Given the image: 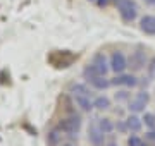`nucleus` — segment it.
I'll use <instances>...</instances> for the list:
<instances>
[{"mask_svg": "<svg viewBox=\"0 0 155 146\" xmlns=\"http://www.w3.org/2000/svg\"><path fill=\"white\" fill-rule=\"evenodd\" d=\"M116 129L119 131V132H122V134H124V132H127V124H126V120H117V124H116Z\"/></svg>", "mask_w": 155, "mask_h": 146, "instance_id": "23", "label": "nucleus"}, {"mask_svg": "<svg viewBox=\"0 0 155 146\" xmlns=\"http://www.w3.org/2000/svg\"><path fill=\"white\" fill-rule=\"evenodd\" d=\"M112 0H95V4H97V7H100V9H104V7H107L109 4H110Z\"/></svg>", "mask_w": 155, "mask_h": 146, "instance_id": "25", "label": "nucleus"}, {"mask_svg": "<svg viewBox=\"0 0 155 146\" xmlns=\"http://www.w3.org/2000/svg\"><path fill=\"white\" fill-rule=\"evenodd\" d=\"M97 122H98V127L102 131H104V132H105V134H110L112 131L116 129V124L112 122L110 119L109 117H104V119H97Z\"/></svg>", "mask_w": 155, "mask_h": 146, "instance_id": "17", "label": "nucleus"}, {"mask_svg": "<svg viewBox=\"0 0 155 146\" xmlns=\"http://www.w3.org/2000/svg\"><path fill=\"white\" fill-rule=\"evenodd\" d=\"M127 146H147V143H145L140 136H136V134H133L129 139H127Z\"/></svg>", "mask_w": 155, "mask_h": 146, "instance_id": "21", "label": "nucleus"}, {"mask_svg": "<svg viewBox=\"0 0 155 146\" xmlns=\"http://www.w3.org/2000/svg\"><path fill=\"white\" fill-rule=\"evenodd\" d=\"M131 100V93H127L126 90H121L116 93V101H121V103H124V101H129Z\"/></svg>", "mask_w": 155, "mask_h": 146, "instance_id": "22", "label": "nucleus"}, {"mask_svg": "<svg viewBox=\"0 0 155 146\" xmlns=\"http://www.w3.org/2000/svg\"><path fill=\"white\" fill-rule=\"evenodd\" d=\"M90 84L93 86L95 90H98V91H105L107 88H110V79L107 78V76H95L93 79H90L88 81Z\"/></svg>", "mask_w": 155, "mask_h": 146, "instance_id": "12", "label": "nucleus"}, {"mask_svg": "<svg viewBox=\"0 0 155 146\" xmlns=\"http://www.w3.org/2000/svg\"><path fill=\"white\" fill-rule=\"evenodd\" d=\"M93 107L97 108V110H109V108H110V98L105 96V95L97 96L93 100Z\"/></svg>", "mask_w": 155, "mask_h": 146, "instance_id": "16", "label": "nucleus"}, {"mask_svg": "<svg viewBox=\"0 0 155 146\" xmlns=\"http://www.w3.org/2000/svg\"><path fill=\"white\" fill-rule=\"evenodd\" d=\"M109 64H110V71L116 74L126 72L127 69V57L124 55L122 50H114L109 57Z\"/></svg>", "mask_w": 155, "mask_h": 146, "instance_id": "5", "label": "nucleus"}, {"mask_svg": "<svg viewBox=\"0 0 155 146\" xmlns=\"http://www.w3.org/2000/svg\"><path fill=\"white\" fill-rule=\"evenodd\" d=\"M61 139H62V134H61V131H59L57 125L47 132V144L48 146H59L61 144Z\"/></svg>", "mask_w": 155, "mask_h": 146, "instance_id": "14", "label": "nucleus"}, {"mask_svg": "<svg viewBox=\"0 0 155 146\" xmlns=\"http://www.w3.org/2000/svg\"><path fill=\"white\" fill-rule=\"evenodd\" d=\"M117 7V12L124 23H133L138 17V5L134 0H112Z\"/></svg>", "mask_w": 155, "mask_h": 146, "instance_id": "3", "label": "nucleus"}, {"mask_svg": "<svg viewBox=\"0 0 155 146\" xmlns=\"http://www.w3.org/2000/svg\"><path fill=\"white\" fill-rule=\"evenodd\" d=\"M88 141L91 146H105V132L98 127L97 120L88 125Z\"/></svg>", "mask_w": 155, "mask_h": 146, "instance_id": "6", "label": "nucleus"}, {"mask_svg": "<svg viewBox=\"0 0 155 146\" xmlns=\"http://www.w3.org/2000/svg\"><path fill=\"white\" fill-rule=\"evenodd\" d=\"M145 71H147L148 79H155V57H152V59L148 60L147 67H145Z\"/></svg>", "mask_w": 155, "mask_h": 146, "instance_id": "20", "label": "nucleus"}, {"mask_svg": "<svg viewBox=\"0 0 155 146\" xmlns=\"http://www.w3.org/2000/svg\"><path fill=\"white\" fill-rule=\"evenodd\" d=\"M143 124L148 127V129H155V113H150V112H147L143 115Z\"/></svg>", "mask_w": 155, "mask_h": 146, "instance_id": "19", "label": "nucleus"}, {"mask_svg": "<svg viewBox=\"0 0 155 146\" xmlns=\"http://www.w3.org/2000/svg\"><path fill=\"white\" fill-rule=\"evenodd\" d=\"M62 146H74V144H62Z\"/></svg>", "mask_w": 155, "mask_h": 146, "instance_id": "28", "label": "nucleus"}, {"mask_svg": "<svg viewBox=\"0 0 155 146\" xmlns=\"http://www.w3.org/2000/svg\"><path fill=\"white\" fill-rule=\"evenodd\" d=\"M147 64H148V57H147V52H145L141 46L134 48V50L131 52V55L127 57V67H131V71H134V72L145 69Z\"/></svg>", "mask_w": 155, "mask_h": 146, "instance_id": "4", "label": "nucleus"}, {"mask_svg": "<svg viewBox=\"0 0 155 146\" xmlns=\"http://www.w3.org/2000/svg\"><path fill=\"white\" fill-rule=\"evenodd\" d=\"M81 124H83L81 115L78 112H74V113H71V115H64V117L59 120L57 127H59L61 132H64V134H67V136H76L78 132H79V129H81Z\"/></svg>", "mask_w": 155, "mask_h": 146, "instance_id": "2", "label": "nucleus"}, {"mask_svg": "<svg viewBox=\"0 0 155 146\" xmlns=\"http://www.w3.org/2000/svg\"><path fill=\"white\" fill-rule=\"evenodd\" d=\"M148 100H150L148 93H147V91H140V93H136L131 100L127 101V108H129L133 113L143 112L145 107L148 105Z\"/></svg>", "mask_w": 155, "mask_h": 146, "instance_id": "7", "label": "nucleus"}, {"mask_svg": "<svg viewBox=\"0 0 155 146\" xmlns=\"http://www.w3.org/2000/svg\"><path fill=\"white\" fill-rule=\"evenodd\" d=\"M90 2H95V0H90Z\"/></svg>", "mask_w": 155, "mask_h": 146, "instance_id": "29", "label": "nucleus"}, {"mask_svg": "<svg viewBox=\"0 0 155 146\" xmlns=\"http://www.w3.org/2000/svg\"><path fill=\"white\" fill-rule=\"evenodd\" d=\"M126 124H127V129H129V132H133V134L140 132V131H141V127H143V120H141L136 113L129 115V117L126 119Z\"/></svg>", "mask_w": 155, "mask_h": 146, "instance_id": "13", "label": "nucleus"}, {"mask_svg": "<svg viewBox=\"0 0 155 146\" xmlns=\"http://www.w3.org/2000/svg\"><path fill=\"white\" fill-rule=\"evenodd\" d=\"M140 29L148 36H155V16L147 14L140 19Z\"/></svg>", "mask_w": 155, "mask_h": 146, "instance_id": "11", "label": "nucleus"}, {"mask_svg": "<svg viewBox=\"0 0 155 146\" xmlns=\"http://www.w3.org/2000/svg\"><path fill=\"white\" fill-rule=\"evenodd\" d=\"M76 59L78 55L69 50H54L52 53H48L47 62L50 65H54L55 69H67L76 62Z\"/></svg>", "mask_w": 155, "mask_h": 146, "instance_id": "1", "label": "nucleus"}, {"mask_svg": "<svg viewBox=\"0 0 155 146\" xmlns=\"http://www.w3.org/2000/svg\"><path fill=\"white\" fill-rule=\"evenodd\" d=\"M145 139L148 143H153L155 144V129H150L148 132H145Z\"/></svg>", "mask_w": 155, "mask_h": 146, "instance_id": "24", "label": "nucleus"}, {"mask_svg": "<svg viewBox=\"0 0 155 146\" xmlns=\"http://www.w3.org/2000/svg\"><path fill=\"white\" fill-rule=\"evenodd\" d=\"M145 2H147L148 5H155V0H145Z\"/></svg>", "mask_w": 155, "mask_h": 146, "instance_id": "26", "label": "nucleus"}, {"mask_svg": "<svg viewBox=\"0 0 155 146\" xmlns=\"http://www.w3.org/2000/svg\"><path fill=\"white\" fill-rule=\"evenodd\" d=\"M90 64L93 65L97 71H98L102 76H107V74L110 72V64H109V57L104 53V52H97V53H93V57H91V60H90Z\"/></svg>", "mask_w": 155, "mask_h": 146, "instance_id": "8", "label": "nucleus"}, {"mask_svg": "<svg viewBox=\"0 0 155 146\" xmlns=\"http://www.w3.org/2000/svg\"><path fill=\"white\" fill-rule=\"evenodd\" d=\"M72 100H74V105H76L81 112H91L95 108L93 100H91L88 95H72Z\"/></svg>", "mask_w": 155, "mask_h": 146, "instance_id": "10", "label": "nucleus"}, {"mask_svg": "<svg viewBox=\"0 0 155 146\" xmlns=\"http://www.w3.org/2000/svg\"><path fill=\"white\" fill-rule=\"evenodd\" d=\"M95 76H102V74H100L98 71L91 65V64H86V65H84V69H83V78L86 79V83H88L90 79H93Z\"/></svg>", "mask_w": 155, "mask_h": 146, "instance_id": "18", "label": "nucleus"}, {"mask_svg": "<svg viewBox=\"0 0 155 146\" xmlns=\"http://www.w3.org/2000/svg\"><path fill=\"white\" fill-rule=\"evenodd\" d=\"M110 84L112 86H126V88H136V86H140V79L134 74L122 72V74H116L110 79Z\"/></svg>", "mask_w": 155, "mask_h": 146, "instance_id": "9", "label": "nucleus"}, {"mask_svg": "<svg viewBox=\"0 0 155 146\" xmlns=\"http://www.w3.org/2000/svg\"><path fill=\"white\" fill-rule=\"evenodd\" d=\"M69 93L71 95H88L91 96V91H90V88L84 83H72L71 86H69Z\"/></svg>", "mask_w": 155, "mask_h": 146, "instance_id": "15", "label": "nucleus"}, {"mask_svg": "<svg viewBox=\"0 0 155 146\" xmlns=\"http://www.w3.org/2000/svg\"><path fill=\"white\" fill-rule=\"evenodd\" d=\"M105 146H119V144H117V143H107Z\"/></svg>", "mask_w": 155, "mask_h": 146, "instance_id": "27", "label": "nucleus"}]
</instances>
